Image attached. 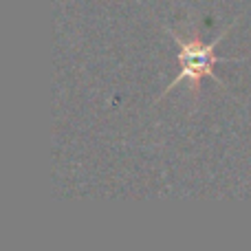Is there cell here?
<instances>
[{
  "instance_id": "cell-1",
  "label": "cell",
  "mask_w": 251,
  "mask_h": 251,
  "mask_svg": "<svg viewBox=\"0 0 251 251\" xmlns=\"http://www.w3.org/2000/svg\"><path fill=\"white\" fill-rule=\"evenodd\" d=\"M227 31L229 29H225L216 40H212V44H201L196 38L181 40L174 31H170V35L174 38V42L178 44V62H181V71H178V75L172 79V84L165 88V93H170L176 84H181L183 79H190V82L194 84L196 91L201 88V79L203 77H212L214 82L223 84L221 79L214 75V64L218 62V57L214 55V49L221 44V40L225 38Z\"/></svg>"
}]
</instances>
